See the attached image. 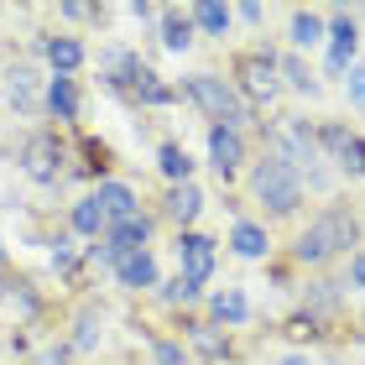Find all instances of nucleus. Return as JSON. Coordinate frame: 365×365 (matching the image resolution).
<instances>
[{"mask_svg":"<svg viewBox=\"0 0 365 365\" xmlns=\"http://www.w3.org/2000/svg\"><path fill=\"white\" fill-rule=\"evenodd\" d=\"M267 146L272 152L267 157H282L287 168H319L324 162V152H319V130H313L308 120H297V115H287L282 125H272V136H267Z\"/></svg>","mask_w":365,"mask_h":365,"instance_id":"39448f33","label":"nucleus"},{"mask_svg":"<svg viewBox=\"0 0 365 365\" xmlns=\"http://www.w3.org/2000/svg\"><path fill=\"white\" fill-rule=\"evenodd\" d=\"M198 214H204V188H198V182H178V188L168 193V220L193 225Z\"/></svg>","mask_w":365,"mask_h":365,"instance_id":"5701e85b","label":"nucleus"},{"mask_svg":"<svg viewBox=\"0 0 365 365\" xmlns=\"http://www.w3.org/2000/svg\"><path fill=\"white\" fill-rule=\"evenodd\" d=\"M63 141L58 136H47V130H37V136H26V146H21V173L31 178V182H42V188H53V182L63 178Z\"/></svg>","mask_w":365,"mask_h":365,"instance_id":"423d86ee","label":"nucleus"},{"mask_svg":"<svg viewBox=\"0 0 365 365\" xmlns=\"http://www.w3.org/2000/svg\"><path fill=\"white\" fill-rule=\"evenodd\" d=\"M130 16H136V21H162L157 6H146V0H136V6H130Z\"/></svg>","mask_w":365,"mask_h":365,"instance_id":"4c0bfd02","label":"nucleus"},{"mask_svg":"<svg viewBox=\"0 0 365 365\" xmlns=\"http://www.w3.org/2000/svg\"><path fill=\"white\" fill-rule=\"evenodd\" d=\"M182 99H193L198 110L209 115L214 125H230V130H245L256 120V110L245 105V99L235 94V84L230 78H214V73H193V78H182V89H178Z\"/></svg>","mask_w":365,"mask_h":365,"instance_id":"f03ea898","label":"nucleus"},{"mask_svg":"<svg viewBox=\"0 0 365 365\" xmlns=\"http://www.w3.org/2000/svg\"><path fill=\"white\" fill-rule=\"evenodd\" d=\"M94 198H99V209H105L110 225H125V220H136V214H141V198H136V188H130V182L105 178V182L94 188Z\"/></svg>","mask_w":365,"mask_h":365,"instance_id":"9d476101","label":"nucleus"},{"mask_svg":"<svg viewBox=\"0 0 365 365\" xmlns=\"http://www.w3.org/2000/svg\"><path fill=\"white\" fill-rule=\"evenodd\" d=\"M152 365H188V355H182L178 339H157L152 344Z\"/></svg>","mask_w":365,"mask_h":365,"instance_id":"72a5a7b5","label":"nucleus"},{"mask_svg":"<svg viewBox=\"0 0 365 365\" xmlns=\"http://www.w3.org/2000/svg\"><path fill=\"white\" fill-rule=\"evenodd\" d=\"M105 240H110L115 251H120V261H125V256L146 251V240H152V220H146V214H136V220H125V225H110Z\"/></svg>","mask_w":365,"mask_h":365,"instance_id":"f3484780","label":"nucleus"},{"mask_svg":"<svg viewBox=\"0 0 365 365\" xmlns=\"http://www.w3.org/2000/svg\"><path fill=\"white\" fill-rule=\"evenodd\" d=\"M42 58L53 68V78H68L84 68V42L78 37H42Z\"/></svg>","mask_w":365,"mask_h":365,"instance_id":"9b49d317","label":"nucleus"},{"mask_svg":"<svg viewBox=\"0 0 365 365\" xmlns=\"http://www.w3.org/2000/svg\"><path fill=\"white\" fill-rule=\"evenodd\" d=\"M146 73H152V68H146V63L130 53V47H105V53H99V78H105L110 89L136 94V84H141Z\"/></svg>","mask_w":365,"mask_h":365,"instance_id":"6e6552de","label":"nucleus"},{"mask_svg":"<svg viewBox=\"0 0 365 365\" xmlns=\"http://www.w3.org/2000/svg\"><path fill=\"white\" fill-rule=\"evenodd\" d=\"M251 193L267 204V214H297V204H303V173L287 168L282 157H267L251 173Z\"/></svg>","mask_w":365,"mask_h":365,"instance_id":"7ed1b4c3","label":"nucleus"},{"mask_svg":"<svg viewBox=\"0 0 365 365\" xmlns=\"http://www.w3.org/2000/svg\"><path fill=\"white\" fill-rule=\"evenodd\" d=\"M350 287H360V292H365V251H355V256H350Z\"/></svg>","mask_w":365,"mask_h":365,"instance_id":"c9c22d12","label":"nucleus"},{"mask_svg":"<svg viewBox=\"0 0 365 365\" xmlns=\"http://www.w3.org/2000/svg\"><path fill=\"white\" fill-rule=\"evenodd\" d=\"M287 37H292V47H297V53H308V47L329 42V21H324L319 11H292V26H287Z\"/></svg>","mask_w":365,"mask_h":365,"instance_id":"412c9836","label":"nucleus"},{"mask_svg":"<svg viewBox=\"0 0 365 365\" xmlns=\"http://www.w3.org/2000/svg\"><path fill=\"white\" fill-rule=\"evenodd\" d=\"M230 251L245 256V261H261V256L272 251L267 225H256V220H235V230H230Z\"/></svg>","mask_w":365,"mask_h":365,"instance_id":"4468645a","label":"nucleus"},{"mask_svg":"<svg viewBox=\"0 0 365 365\" xmlns=\"http://www.w3.org/2000/svg\"><path fill=\"white\" fill-rule=\"evenodd\" d=\"M37 68H31V63H11L6 68V99L16 110H37Z\"/></svg>","mask_w":365,"mask_h":365,"instance_id":"dca6fc26","label":"nucleus"},{"mask_svg":"<svg viewBox=\"0 0 365 365\" xmlns=\"http://www.w3.org/2000/svg\"><path fill=\"white\" fill-rule=\"evenodd\" d=\"M277 68H282V84H287V89H297V94H319V73L303 63V53H282Z\"/></svg>","mask_w":365,"mask_h":365,"instance_id":"393cba45","label":"nucleus"},{"mask_svg":"<svg viewBox=\"0 0 365 365\" xmlns=\"http://www.w3.org/2000/svg\"><path fill=\"white\" fill-rule=\"evenodd\" d=\"M99 339H105V319H99L94 308H84V313H78V324H73V350H84V355H89Z\"/></svg>","mask_w":365,"mask_h":365,"instance_id":"bb28decb","label":"nucleus"},{"mask_svg":"<svg viewBox=\"0 0 365 365\" xmlns=\"http://www.w3.org/2000/svg\"><path fill=\"white\" fill-rule=\"evenodd\" d=\"M73 240H78V235H58V240H53V251H47L53 272H63V277L78 272V245H73Z\"/></svg>","mask_w":365,"mask_h":365,"instance_id":"c85d7f7f","label":"nucleus"},{"mask_svg":"<svg viewBox=\"0 0 365 365\" xmlns=\"http://www.w3.org/2000/svg\"><path fill=\"white\" fill-rule=\"evenodd\" d=\"M355 141V130L350 125H339V120H329V125H319V152H324V162H339V152Z\"/></svg>","mask_w":365,"mask_h":365,"instance_id":"cd10ccee","label":"nucleus"},{"mask_svg":"<svg viewBox=\"0 0 365 365\" xmlns=\"http://www.w3.org/2000/svg\"><path fill=\"white\" fill-rule=\"evenodd\" d=\"M209 313H214V324H220V329H240L245 319H251V297H245L240 287H225V292L209 297Z\"/></svg>","mask_w":365,"mask_h":365,"instance_id":"2eb2a0df","label":"nucleus"},{"mask_svg":"<svg viewBox=\"0 0 365 365\" xmlns=\"http://www.w3.org/2000/svg\"><path fill=\"white\" fill-rule=\"evenodd\" d=\"M136 99H141V105H173V99H178V89H168L157 73H146L141 84H136Z\"/></svg>","mask_w":365,"mask_h":365,"instance_id":"c756f323","label":"nucleus"},{"mask_svg":"<svg viewBox=\"0 0 365 365\" xmlns=\"http://www.w3.org/2000/svg\"><path fill=\"white\" fill-rule=\"evenodd\" d=\"M193 16L188 11H162V21H157V37H162V47L168 53H188L193 47Z\"/></svg>","mask_w":365,"mask_h":365,"instance_id":"aec40b11","label":"nucleus"},{"mask_svg":"<svg viewBox=\"0 0 365 365\" xmlns=\"http://www.w3.org/2000/svg\"><path fill=\"white\" fill-rule=\"evenodd\" d=\"M282 365H308V355H282Z\"/></svg>","mask_w":365,"mask_h":365,"instance_id":"ea45409f","label":"nucleus"},{"mask_svg":"<svg viewBox=\"0 0 365 365\" xmlns=\"http://www.w3.org/2000/svg\"><path fill=\"white\" fill-rule=\"evenodd\" d=\"M162 297H168V303H173V308H178V303H182V308H188V303H198V287H193V282H188V277H173V282H168V287H162Z\"/></svg>","mask_w":365,"mask_h":365,"instance_id":"473e14b6","label":"nucleus"},{"mask_svg":"<svg viewBox=\"0 0 365 365\" xmlns=\"http://www.w3.org/2000/svg\"><path fill=\"white\" fill-rule=\"evenodd\" d=\"M157 168H162V178H168L173 188H178V182H193V157L182 152L178 141H162L157 146Z\"/></svg>","mask_w":365,"mask_h":365,"instance_id":"b1692460","label":"nucleus"},{"mask_svg":"<svg viewBox=\"0 0 365 365\" xmlns=\"http://www.w3.org/2000/svg\"><path fill=\"white\" fill-rule=\"evenodd\" d=\"M339 173H350V178H365V141H360V136H355V141L339 152Z\"/></svg>","mask_w":365,"mask_h":365,"instance_id":"2f4dec72","label":"nucleus"},{"mask_svg":"<svg viewBox=\"0 0 365 365\" xmlns=\"http://www.w3.org/2000/svg\"><path fill=\"white\" fill-rule=\"evenodd\" d=\"M188 16H193V26H198V31H209V37H225L230 21H235V11L220 6V0H204V6H193Z\"/></svg>","mask_w":365,"mask_h":365,"instance_id":"a878e982","label":"nucleus"},{"mask_svg":"<svg viewBox=\"0 0 365 365\" xmlns=\"http://www.w3.org/2000/svg\"><path fill=\"white\" fill-rule=\"evenodd\" d=\"M355 245H360V225H355V214H350V209H339V204H329L319 220H313L303 235H297L292 256H297V267H324V261H334L339 251H350V256H355Z\"/></svg>","mask_w":365,"mask_h":365,"instance_id":"f257e3e1","label":"nucleus"},{"mask_svg":"<svg viewBox=\"0 0 365 365\" xmlns=\"http://www.w3.org/2000/svg\"><path fill=\"white\" fill-rule=\"evenodd\" d=\"M261 16H267V11H261V6H256V0H251V6H235V21H245V26H256V21H261Z\"/></svg>","mask_w":365,"mask_h":365,"instance_id":"e433bc0d","label":"nucleus"},{"mask_svg":"<svg viewBox=\"0 0 365 365\" xmlns=\"http://www.w3.org/2000/svg\"><path fill=\"white\" fill-rule=\"evenodd\" d=\"M188 344L204 360H225L230 355V329H220L214 319H198V324H188Z\"/></svg>","mask_w":365,"mask_h":365,"instance_id":"6ab92c4d","label":"nucleus"},{"mask_svg":"<svg viewBox=\"0 0 365 365\" xmlns=\"http://www.w3.org/2000/svg\"><path fill=\"white\" fill-rule=\"evenodd\" d=\"M115 282H120L125 292H146V287H157V256H152V251L125 256L120 267H115Z\"/></svg>","mask_w":365,"mask_h":365,"instance_id":"ddd939ff","label":"nucleus"},{"mask_svg":"<svg viewBox=\"0 0 365 365\" xmlns=\"http://www.w3.org/2000/svg\"><path fill=\"white\" fill-rule=\"evenodd\" d=\"M42 365H68V355H63V350H53V355H42Z\"/></svg>","mask_w":365,"mask_h":365,"instance_id":"58836bf2","label":"nucleus"},{"mask_svg":"<svg viewBox=\"0 0 365 365\" xmlns=\"http://www.w3.org/2000/svg\"><path fill=\"white\" fill-rule=\"evenodd\" d=\"M344 89H350V99H355V105H365V68H350Z\"/></svg>","mask_w":365,"mask_h":365,"instance_id":"f704fd0d","label":"nucleus"},{"mask_svg":"<svg viewBox=\"0 0 365 365\" xmlns=\"http://www.w3.org/2000/svg\"><path fill=\"white\" fill-rule=\"evenodd\" d=\"M68 225H73V235H78V240H99V235L110 230V220H105V209H99V198H94V193H84V198H78V204L68 209Z\"/></svg>","mask_w":365,"mask_h":365,"instance_id":"a211bd4d","label":"nucleus"},{"mask_svg":"<svg viewBox=\"0 0 365 365\" xmlns=\"http://www.w3.org/2000/svg\"><path fill=\"white\" fill-rule=\"evenodd\" d=\"M173 251H178V277H188L193 287H204V282L214 277V261H220V245H214L209 235H198V230H182Z\"/></svg>","mask_w":365,"mask_h":365,"instance_id":"0eeeda50","label":"nucleus"},{"mask_svg":"<svg viewBox=\"0 0 365 365\" xmlns=\"http://www.w3.org/2000/svg\"><path fill=\"white\" fill-rule=\"evenodd\" d=\"M209 168L220 173L225 182L245 168V136H240V130H230V125H209Z\"/></svg>","mask_w":365,"mask_h":365,"instance_id":"1a4fd4ad","label":"nucleus"},{"mask_svg":"<svg viewBox=\"0 0 365 365\" xmlns=\"http://www.w3.org/2000/svg\"><path fill=\"white\" fill-rule=\"evenodd\" d=\"M303 303H308V313H313V308H334V303H339V282H313Z\"/></svg>","mask_w":365,"mask_h":365,"instance_id":"7c9ffc66","label":"nucleus"},{"mask_svg":"<svg viewBox=\"0 0 365 365\" xmlns=\"http://www.w3.org/2000/svg\"><path fill=\"white\" fill-rule=\"evenodd\" d=\"M42 105H47V115H58V120H78V89H73V78H47Z\"/></svg>","mask_w":365,"mask_h":365,"instance_id":"4be33fe9","label":"nucleus"},{"mask_svg":"<svg viewBox=\"0 0 365 365\" xmlns=\"http://www.w3.org/2000/svg\"><path fill=\"white\" fill-rule=\"evenodd\" d=\"M0 261H6V245H0Z\"/></svg>","mask_w":365,"mask_h":365,"instance_id":"a19ab883","label":"nucleus"},{"mask_svg":"<svg viewBox=\"0 0 365 365\" xmlns=\"http://www.w3.org/2000/svg\"><path fill=\"white\" fill-rule=\"evenodd\" d=\"M355 42H360L355 21H344V16H339V21L329 26V73H334V78L355 68Z\"/></svg>","mask_w":365,"mask_h":365,"instance_id":"f8f14e48","label":"nucleus"},{"mask_svg":"<svg viewBox=\"0 0 365 365\" xmlns=\"http://www.w3.org/2000/svg\"><path fill=\"white\" fill-rule=\"evenodd\" d=\"M235 94L245 99V105H272V99L282 94V68H277V53L272 47H256V53H245L235 63Z\"/></svg>","mask_w":365,"mask_h":365,"instance_id":"20e7f679","label":"nucleus"}]
</instances>
